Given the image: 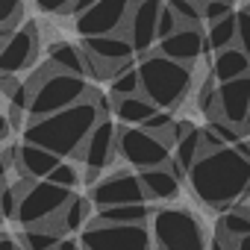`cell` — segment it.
Returning a JSON list of instances; mask_svg holds the SVG:
<instances>
[{
  "label": "cell",
  "instance_id": "1",
  "mask_svg": "<svg viewBox=\"0 0 250 250\" xmlns=\"http://www.w3.org/2000/svg\"><path fill=\"white\" fill-rule=\"evenodd\" d=\"M109 115H112V103L106 100V94H100L91 85L85 100H80V103H74L68 109H59L53 115L30 121L24 127V142L39 145V147L56 153L59 159L62 156L74 159V153L83 147V142L94 130V124L100 118H109Z\"/></svg>",
  "mask_w": 250,
  "mask_h": 250
},
{
  "label": "cell",
  "instance_id": "2",
  "mask_svg": "<svg viewBox=\"0 0 250 250\" xmlns=\"http://www.w3.org/2000/svg\"><path fill=\"white\" fill-rule=\"evenodd\" d=\"M186 180L191 183V191L200 197V203L212 209H229L247 194L250 159L241 156L232 145H227L221 150L200 153Z\"/></svg>",
  "mask_w": 250,
  "mask_h": 250
},
{
  "label": "cell",
  "instance_id": "3",
  "mask_svg": "<svg viewBox=\"0 0 250 250\" xmlns=\"http://www.w3.org/2000/svg\"><path fill=\"white\" fill-rule=\"evenodd\" d=\"M24 88L30 94V103H27V118L36 121V118H44V115H53L59 109H68L80 100H85L91 83L85 77H74V74H62L56 71L50 62H44L33 77L24 80ZM27 121V124H30Z\"/></svg>",
  "mask_w": 250,
  "mask_h": 250
},
{
  "label": "cell",
  "instance_id": "4",
  "mask_svg": "<svg viewBox=\"0 0 250 250\" xmlns=\"http://www.w3.org/2000/svg\"><path fill=\"white\" fill-rule=\"evenodd\" d=\"M142 97H147L156 109L174 112L191 91V71L183 62H174L162 53H145L136 65Z\"/></svg>",
  "mask_w": 250,
  "mask_h": 250
},
{
  "label": "cell",
  "instance_id": "5",
  "mask_svg": "<svg viewBox=\"0 0 250 250\" xmlns=\"http://www.w3.org/2000/svg\"><path fill=\"white\" fill-rule=\"evenodd\" d=\"M153 244L156 250H209L200 221L188 209H156L153 212Z\"/></svg>",
  "mask_w": 250,
  "mask_h": 250
},
{
  "label": "cell",
  "instance_id": "6",
  "mask_svg": "<svg viewBox=\"0 0 250 250\" xmlns=\"http://www.w3.org/2000/svg\"><path fill=\"white\" fill-rule=\"evenodd\" d=\"M83 59H85V77L94 80H112L115 74H121L127 65H133L136 50L130 44V39H124L121 33H106V36H88L80 42Z\"/></svg>",
  "mask_w": 250,
  "mask_h": 250
},
{
  "label": "cell",
  "instance_id": "7",
  "mask_svg": "<svg viewBox=\"0 0 250 250\" xmlns=\"http://www.w3.org/2000/svg\"><path fill=\"white\" fill-rule=\"evenodd\" d=\"M83 250H153V238L145 224H103L88 221L80 235Z\"/></svg>",
  "mask_w": 250,
  "mask_h": 250
},
{
  "label": "cell",
  "instance_id": "8",
  "mask_svg": "<svg viewBox=\"0 0 250 250\" xmlns=\"http://www.w3.org/2000/svg\"><path fill=\"white\" fill-rule=\"evenodd\" d=\"M115 150L118 156L133 165L136 171H147V168H159L171 162V150L145 127H127L118 124L115 127Z\"/></svg>",
  "mask_w": 250,
  "mask_h": 250
},
{
  "label": "cell",
  "instance_id": "9",
  "mask_svg": "<svg viewBox=\"0 0 250 250\" xmlns=\"http://www.w3.org/2000/svg\"><path fill=\"white\" fill-rule=\"evenodd\" d=\"M71 194L74 191H68V188H62V186H56L50 180H36L30 186V191L18 200L15 221L21 227H39V224L56 218L65 209V203L71 200Z\"/></svg>",
  "mask_w": 250,
  "mask_h": 250
},
{
  "label": "cell",
  "instance_id": "10",
  "mask_svg": "<svg viewBox=\"0 0 250 250\" xmlns=\"http://www.w3.org/2000/svg\"><path fill=\"white\" fill-rule=\"evenodd\" d=\"M42 47L39 21H21V27L9 36V42L0 47V74H21L27 71Z\"/></svg>",
  "mask_w": 250,
  "mask_h": 250
},
{
  "label": "cell",
  "instance_id": "11",
  "mask_svg": "<svg viewBox=\"0 0 250 250\" xmlns=\"http://www.w3.org/2000/svg\"><path fill=\"white\" fill-rule=\"evenodd\" d=\"M159 9L162 0H133L130 12L121 24V36L130 39L136 53H150V47L156 44V21H159Z\"/></svg>",
  "mask_w": 250,
  "mask_h": 250
},
{
  "label": "cell",
  "instance_id": "12",
  "mask_svg": "<svg viewBox=\"0 0 250 250\" xmlns=\"http://www.w3.org/2000/svg\"><path fill=\"white\" fill-rule=\"evenodd\" d=\"M130 3L133 0H97L91 9H85L83 15H77L74 27L80 33V39H88V36H106V33H118L124 18L130 12Z\"/></svg>",
  "mask_w": 250,
  "mask_h": 250
},
{
  "label": "cell",
  "instance_id": "13",
  "mask_svg": "<svg viewBox=\"0 0 250 250\" xmlns=\"http://www.w3.org/2000/svg\"><path fill=\"white\" fill-rule=\"evenodd\" d=\"M115 127H118V121L112 115L100 118L94 124V130L88 133V139L83 142V147L74 153V159L83 162L85 168H97V171L109 168L115 162V156H118V150H115Z\"/></svg>",
  "mask_w": 250,
  "mask_h": 250
},
{
  "label": "cell",
  "instance_id": "14",
  "mask_svg": "<svg viewBox=\"0 0 250 250\" xmlns=\"http://www.w3.org/2000/svg\"><path fill=\"white\" fill-rule=\"evenodd\" d=\"M88 200L103 209V206H121V203H145V188L139 174H112L100 183H94Z\"/></svg>",
  "mask_w": 250,
  "mask_h": 250
},
{
  "label": "cell",
  "instance_id": "15",
  "mask_svg": "<svg viewBox=\"0 0 250 250\" xmlns=\"http://www.w3.org/2000/svg\"><path fill=\"white\" fill-rule=\"evenodd\" d=\"M203 50H206V33L200 27H180L177 33L159 39V47H156V53L183 65H191Z\"/></svg>",
  "mask_w": 250,
  "mask_h": 250
},
{
  "label": "cell",
  "instance_id": "16",
  "mask_svg": "<svg viewBox=\"0 0 250 250\" xmlns=\"http://www.w3.org/2000/svg\"><path fill=\"white\" fill-rule=\"evenodd\" d=\"M62 159L39 145H30V142H18L15 147V165L12 171L18 177H30V180H47V174L59 165Z\"/></svg>",
  "mask_w": 250,
  "mask_h": 250
},
{
  "label": "cell",
  "instance_id": "17",
  "mask_svg": "<svg viewBox=\"0 0 250 250\" xmlns=\"http://www.w3.org/2000/svg\"><path fill=\"white\" fill-rule=\"evenodd\" d=\"M218 97H221V118L229 124H244L250 106V74L229 83H218Z\"/></svg>",
  "mask_w": 250,
  "mask_h": 250
},
{
  "label": "cell",
  "instance_id": "18",
  "mask_svg": "<svg viewBox=\"0 0 250 250\" xmlns=\"http://www.w3.org/2000/svg\"><path fill=\"white\" fill-rule=\"evenodd\" d=\"M139 180H142L145 197H150V200H174L180 194V183H183L171 171V165H159V168L139 171Z\"/></svg>",
  "mask_w": 250,
  "mask_h": 250
},
{
  "label": "cell",
  "instance_id": "19",
  "mask_svg": "<svg viewBox=\"0 0 250 250\" xmlns=\"http://www.w3.org/2000/svg\"><path fill=\"white\" fill-rule=\"evenodd\" d=\"M112 103V118L118 124H127V127H142V124L156 112V106L142 97V94H133V97H109Z\"/></svg>",
  "mask_w": 250,
  "mask_h": 250
},
{
  "label": "cell",
  "instance_id": "20",
  "mask_svg": "<svg viewBox=\"0 0 250 250\" xmlns=\"http://www.w3.org/2000/svg\"><path fill=\"white\" fill-rule=\"evenodd\" d=\"M247 74H250V59L235 44L215 53V59H212V77L218 83H229V80H238V77H247Z\"/></svg>",
  "mask_w": 250,
  "mask_h": 250
},
{
  "label": "cell",
  "instance_id": "21",
  "mask_svg": "<svg viewBox=\"0 0 250 250\" xmlns=\"http://www.w3.org/2000/svg\"><path fill=\"white\" fill-rule=\"evenodd\" d=\"M47 62L56 71H62V74L85 77V59H83L80 44H71V42H53V44H47Z\"/></svg>",
  "mask_w": 250,
  "mask_h": 250
},
{
  "label": "cell",
  "instance_id": "22",
  "mask_svg": "<svg viewBox=\"0 0 250 250\" xmlns=\"http://www.w3.org/2000/svg\"><path fill=\"white\" fill-rule=\"evenodd\" d=\"M150 212L153 209L147 203H121V206H103L91 218L103 224H147Z\"/></svg>",
  "mask_w": 250,
  "mask_h": 250
},
{
  "label": "cell",
  "instance_id": "23",
  "mask_svg": "<svg viewBox=\"0 0 250 250\" xmlns=\"http://www.w3.org/2000/svg\"><path fill=\"white\" fill-rule=\"evenodd\" d=\"M215 235H221V238H227V241H238V238L250 235V206L232 203V206L221 215V221H218V227H215Z\"/></svg>",
  "mask_w": 250,
  "mask_h": 250
},
{
  "label": "cell",
  "instance_id": "24",
  "mask_svg": "<svg viewBox=\"0 0 250 250\" xmlns=\"http://www.w3.org/2000/svg\"><path fill=\"white\" fill-rule=\"evenodd\" d=\"M91 215H94V203L88 200V197H80V194H71V200L65 203V209L59 212V221H62V229H65V235H71V232H80L88 221H91Z\"/></svg>",
  "mask_w": 250,
  "mask_h": 250
},
{
  "label": "cell",
  "instance_id": "25",
  "mask_svg": "<svg viewBox=\"0 0 250 250\" xmlns=\"http://www.w3.org/2000/svg\"><path fill=\"white\" fill-rule=\"evenodd\" d=\"M232 44H235V12L221 18V21H212L209 33H206V50L209 53H218V50L232 47Z\"/></svg>",
  "mask_w": 250,
  "mask_h": 250
},
{
  "label": "cell",
  "instance_id": "26",
  "mask_svg": "<svg viewBox=\"0 0 250 250\" xmlns=\"http://www.w3.org/2000/svg\"><path fill=\"white\" fill-rule=\"evenodd\" d=\"M59 238L62 235L47 227H24L18 244H21V250H56Z\"/></svg>",
  "mask_w": 250,
  "mask_h": 250
},
{
  "label": "cell",
  "instance_id": "27",
  "mask_svg": "<svg viewBox=\"0 0 250 250\" xmlns=\"http://www.w3.org/2000/svg\"><path fill=\"white\" fill-rule=\"evenodd\" d=\"M133 94H142L139 88V71H136V62L127 65L121 74H115L109 80V97H133Z\"/></svg>",
  "mask_w": 250,
  "mask_h": 250
},
{
  "label": "cell",
  "instance_id": "28",
  "mask_svg": "<svg viewBox=\"0 0 250 250\" xmlns=\"http://www.w3.org/2000/svg\"><path fill=\"white\" fill-rule=\"evenodd\" d=\"M197 106H200V112H203L209 121H218V118H221V97H218V85H215L212 80L203 83V88H200V94H197Z\"/></svg>",
  "mask_w": 250,
  "mask_h": 250
},
{
  "label": "cell",
  "instance_id": "29",
  "mask_svg": "<svg viewBox=\"0 0 250 250\" xmlns=\"http://www.w3.org/2000/svg\"><path fill=\"white\" fill-rule=\"evenodd\" d=\"M171 12L177 15L180 27H200V3H194V0H168Z\"/></svg>",
  "mask_w": 250,
  "mask_h": 250
},
{
  "label": "cell",
  "instance_id": "30",
  "mask_svg": "<svg viewBox=\"0 0 250 250\" xmlns=\"http://www.w3.org/2000/svg\"><path fill=\"white\" fill-rule=\"evenodd\" d=\"M47 180H50V183H56V186H62V188H68V191H74V188L83 183V177H80L77 165H71V162H59V165L47 174Z\"/></svg>",
  "mask_w": 250,
  "mask_h": 250
},
{
  "label": "cell",
  "instance_id": "31",
  "mask_svg": "<svg viewBox=\"0 0 250 250\" xmlns=\"http://www.w3.org/2000/svg\"><path fill=\"white\" fill-rule=\"evenodd\" d=\"M24 21V0H0V30Z\"/></svg>",
  "mask_w": 250,
  "mask_h": 250
},
{
  "label": "cell",
  "instance_id": "32",
  "mask_svg": "<svg viewBox=\"0 0 250 250\" xmlns=\"http://www.w3.org/2000/svg\"><path fill=\"white\" fill-rule=\"evenodd\" d=\"M235 47L250 59V12H235Z\"/></svg>",
  "mask_w": 250,
  "mask_h": 250
},
{
  "label": "cell",
  "instance_id": "33",
  "mask_svg": "<svg viewBox=\"0 0 250 250\" xmlns=\"http://www.w3.org/2000/svg\"><path fill=\"white\" fill-rule=\"evenodd\" d=\"M235 9H232V3L229 0H209V3H203L200 6V18L206 21V24H212V21H221V18H227V15H232Z\"/></svg>",
  "mask_w": 250,
  "mask_h": 250
},
{
  "label": "cell",
  "instance_id": "34",
  "mask_svg": "<svg viewBox=\"0 0 250 250\" xmlns=\"http://www.w3.org/2000/svg\"><path fill=\"white\" fill-rule=\"evenodd\" d=\"M177 30H180L177 15L171 12V6H168V3H162V9H159V21H156V42H159V39H165V36H171V33H177Z\"/></svg>",
  "mask_w": 250,
  "mask_h": 250
},
{
  "label": "cell",
  "instance_id": "35",
  "mask_svg": "<svg viewBox=\"0 0 250 250\" xmlns=\"http://www.w3.org/2000/svg\"><path fill=\"white\" fill-rule=\"evenodd\" d=\"M174 121H177V118H174L168 109H156V112H153V115L142 124V127H145L147 133H162V130H168V127H171Z\"/></svg>",
  "mask_w": 250,
  "mask_h": 250
},
{
  "label": "cell",
  "instance_id": "36",
  "mask_svg": "<svg viewBox=\"0 0 250 250\" xmlns=\"http://www.w3.org/2000/svg\"><path fill=\"white\" fill-rule=\"evenodd\" d=\"M18 191L12 188V183L6 186V191L3 194H0V215H3V218H15L18 215Z\"/></svg>",
  "mask_w": 250,
  "mask_h": 250
},
{
  "label": "cell",
  "instance_id": "37",
  "mask_svg": "<svg viewBox=\"0 0 250 250\" xmlns=\"http://www.w3.org/2000/svg\"><path fill=\"white\" fill-rule=\"evenodd\" d=\"M6 121H9V127H12V133H24V127H27V109L24 106H18V103H9V112H6Z\"/></svg>",
  "mask_w": 250,
  "mask_h": 250
},
{
  "label": "cell",
  "instance_id": "38",
  "mask_svg": "<svg viewBox=\"0 0 250 250\" xmlns=\"http://www.w3.org/2000/svg\"><path fill=\"white\" fill-rule=\"evenodd\" d=\"M21 77L18 74H0V94H3L6 100H12L15 94H18V88H21Z\"/></svg>",
  "mask_w": 250,
  "mask_h": 250
},
{
  "label": "cell",
  "instance_id": "39",
  "mask_svg": "<svg viewBox=\"0 0 250 250\" xmlns=\"http://www.w3.org/2000/svg\"><path fill=\"white\" fill-rule=\"evenodd\" d=\"M33 3L42 9V12H53V15H65L71 0H33Z\"/></svg>",
  "mask_w": 250,
  "mask_h": 250
},
{
  "label": "cell",
  "instance_id": "40",
  "mask_svg": "<svg viewBox=\"0 0 250 250\" xmlns=\"http://www.w3.org/2000/svg\"><path fill=\"white\" fill-rule=\"evenodd\" d=\"M94 3H97V0H71V3H68V9H65V15L77 18V15H83L85 9H91Z\"/></svg>",
  "mask_w": 250,
  "mask_h": 250
},
{
  "label": "cell",
  "instance_id": "41",
  "mask_svg": "<svg viewBox=\"0 0 250 250\" xmlns=\"http://www.w3.org/2000/svg\"><path fill=\"white\" fill-rule=\"evenodd\" d=\"M0 250H21L18 238H12L9 232H0Z\"/></svg>",
  "mask_w": 250,
  "mask_h": 250
},
{
  "label": "cell",
  "instance_id": "42",
  "mask_svg": "<svg viewBox=\"0 0 250 250\" xmlns=\"http://www.w3.org/2000/svg\"><path fill=\"white\" fill-rule=\"evenodd\" d=\"M232 247H235V241H227L221 235H212V241H209V250H232Z\"/></svg>",
  "mask_w": 250,
  "mask_h": 250
},
{
  "label": "cell",
  "instance_id": "43",
  "mask_svg": "<svg viewBox=\"0 0 250 250\" xmlns=\"http://www.w3.org/2000/svg\"><path fill=\"white\" fill-rule=\"evenodd\" d=\"M12 136V127H9V121H6V115L0 112V145H3L6 139Z\"/></svg>",
  "mask_w": 250,
  "mask_h": 250
},
{
  "label": "cell",
  "instance_id": "44",
  "mask_svg": "<svg viewBox=\"0 0 250 250\" xmlns=\"http://www.w3.org/2000/svg\"><path fill=\"white\" fill-rule=\"evenodd\" d=\"M56 250H83V247H80V241H77V238H59Z\"/></svg>",
  "mask_w": 250,
  "mask_h": 250
},
{
  "label": "cell",
  "instance_id": "45",
  "mask_svg": "<svg viewBox=\"0 0 250 250\" xmlns=\"http://www.w3.org/2000/svg\"><path fill=\"white\" fill-rule=\"evenodd\" d=\"M232 250H250V235H244V238H238Z\"/></svg>",
  "mask_w": 250,
  "mask_h": 250
},
{
  "label": "cell",
  "instance_id": "46",
  "mask_svg": "<svg viewBox=\"0 0 250 250\" xmlns=\"http://www.w3.org/2000/svg\"><path fill=\"white\" fill-rule=\"evenodd\" d=\"M244 127H247V133H250V106H247V115H244Z\"/></svg>",
  "mask_w": 250,
  "mask_h": 250
},
{
  "label": "cell",
  "instance_id": "47",
  "mask_svg": "<svg viewBox=\"0 0 250 250\" xmlns=\"http://www.w3.org/2000/svg\"><path fill=\"white\" fill-rule=\"evenodd\" d=\"M194 3H200V6H203V3H209V0H194Z\"/></svg>",
  "mask_w": 250,
  "mask_h": 250
},
{
  "label": "cell",
  "instance_id": "48",
  "mask_svg": "<svg viewBox=\"0 0 250 250\" xmlns=\"http://www.w3.org/2000/svg\"><path fill=\"white\" fill-rule=\"evenodd\" d=\"M0 224H3V215H0Z\"/></svg>",
  "mask_w": 250,
  "mask_h": 250
},
{
  "label": "cell",
  "instance_id": "49",
  "mask_svg": "<svg viewBox=\"0 0 250 250\" xmlns=\"http://www.w3.org/2000/svg\"><path fill=\"white\" fill-rule=\"evenodd\" d=\"M0 100H3V94H0Z\"/></svg>",
  "mask_w": 250,
  "mask_h": 250
}]
</instances>
